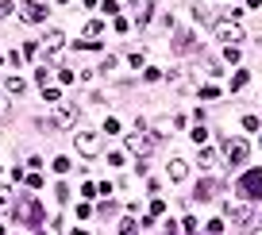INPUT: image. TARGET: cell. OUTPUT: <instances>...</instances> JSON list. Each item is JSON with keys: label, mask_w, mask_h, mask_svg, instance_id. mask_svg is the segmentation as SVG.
Listing matches in <instances>:
<instances>
[{"label": "cell", "mask_w": 262, "mask_h": 235, "mask_svg": "<svg viewBox=\"0 0 262 235\" xmlns=\"http://www.w3.org/2000/svg\"><path fill=\"white\" fill-rule=\"evenodd\" d=\"M212 35L220 39V43H227V46H239L243 43V27H239V19H231V16H224V19H216V27H212Z\"/></svg>", "instance_id": "obj_1"}, {"label": "cell", "mask_w": 262, "mask_h": 235, "mask_svg": "<svg viewBox=\"0 0 262 235\" xmlns=\"http://www.w3.org/2000/svg\"><path fill=\"white\" fill-rule=\"evenodd\" d=\"M247 143L243 139H224V162H231V166H243L247 162Z\"/></svg>", "instance_id": "obj_2"}, {"label": "cell", "mask_w": 262, "mask_h": 235, "mask_svg": "<svg viewBox=\"0 0 262 235\" xmlns=\"http://www.w3.org/2000/svg\"><path fill=\"white\" fill-rule=\"evenodd\" d=\"M73 147L85 158H93L96 150H100V135H96V131H77V135H73Z\"/></svg>", "instance_id": "obj_3"}, {"label": "cell", "mask_w": 262, "mask_h": 235, "mask_svg": "<svg viewBox=\"0 0 262 235\" xmlns=\"http://www.w3.org/2000/svg\"><path fill=\"white\" fill-rule=\"evenodd\" d=\"M239 193H243V197H254V200H258V197H262V170H247L243 181H239Z\"/></svg>", "instance_id": "obj_4"}, {"label": "cell", "mask_w": 262, "mask_h": 235, "mask_svg": "<svg viewBox=\"0 0 262 235\" xmlns=\"http://www.w3.org/2000/svg\"><path fill=\"white\" fill-rule=\"evenodd\" d=\"M19 16H23L27 23H43V19H46V8L39 4V0H19Z\"/></svg>", "instance_id": "obj_5"}, {"label": "cell", "mask_w": 262, "mask_h": 235, "mask_svg": "<svg viewBox=\"0 0 262 235\" xmlns=\"http://www.w3.org/2000/svg\"><path fill=\"white\" fill-rule=\"evenodd\" d=\"M127 150H131V154H139V158H147L150 150H154V143H150V135L135 131V135H127Z\"/></svg>", "instance_id": "obj_6"}, {"label": "cell", "mask_w": 262, "mask_h": 235, "mask_svg": "<svg viewBox=\"0 0 262 235\" xmlns=\"http://www.w3.org/2000/svg\"><path fill=\"white\" fill-rule=\"evenodd\" d=\"M50 120H54V127L66 131V127H73V120H77V108H73V105H58Z\"/></svg>", "instance_id": "obj_7"}, {"label": "cell", "mask_w": 262, "mask_h": 235, "mask_svg": "<svg viewBox=\"0 0 262 235\" xmlns=\"http://www.w3.org/2000/svg\"><path fill=\"white\" fill-rule=\"evenodd\" d=\"M16 216H23L27 224H43V208H39L35 200H23V204L16 208Z\"/></svg>", "instance_id": "obj_8"}, {"label": "cell", "mask_w": 262, "mask_h": 235, "mask_svg": "<svg viewBox=\"0 0 262 235\" xmlns=\"http://www.w3.org/2000/svg\"><path fill=\"white\" fill-rule=\"evenodd\" d=\"M166 174H170V181H185V174H189V166H185L181 158H170Z\"/></svg>", "instance_id": "obj_9"}, {"label": "cell", "mask_w": 262, "mask_h": 235, "mask_svg": "<svg viewBox=\"0 0 262 235\" xmlns=\"http://www.w3.org/2000/svg\"><path fill=\"white\" fill-rule=\"evenodd\" d=\"M227 216L235 220L239 227H247V224H251V208H247V204H235V208H227Z\"/></svg>", "instance_id": "obj_10"}, {"label": "cell", "mask_w": 262, "mask_h": 235, "mask_svg": "<svg viewBox=\"0 0 262 235\" xmlns=\"http://www.w3.org/2000/svg\"><path fill=\"white\" fill-rule=\"evenodd\" d=\"M62 43H66V35H62L58 27H54L50 35H46V54H50V58H54V50H58V46H62Z\"/></svg>", "instance_id": "obj_11"}, {"label": "cell", "mask_w": 262, "mask_h": 235, "mask_svg": "<svg viewBox=\"0 0 262 235\" xmlns=\"http://www.w3.org/2000/svg\"><path fill=\"white\" fill-rule=\"evenodd\" d=\"M197 166H201V170H212V166H216V154H212V150H197Z\"/></svg>", "instance_id": "obj_12"}, {"label": "cell", "mask_w": 262, "mask_h": 235, "mask_svg": "<svg viewBox=\"0 0 262 235\" xmlns=\"http://www.w3.org/2000/svg\"><path fill=\"white\" fill-rule=\"evenodd\" d=\"M4 89H8V93H16V96H19V93H23L27 85H23V77H8V81H4Z\"/></svg>", "instance_id": "obj_13"}, {"label": "cell", "mask_w": 262, "mask_h": 235, "mask_svg": "<svg viewBox=\"0 0 262 235\" xmlns=\"http://www.w3.org/2000/svg\"><path fill=\"white\" fill-rule=\"evenodd\" d=\"M100 31H104V23H100V19H89V23H85V35H89V39H96Z\"/></svg>", "instance_id": "obj_14"}, {"label": "cell", "mask_w": 262, "mask_h": 235, "mask_svg": "<svg viewBox=\"0 0 262 235\" xmlns=\"http://www.w3.org/2000/svg\"><path fill=\"white\" fill-rule=\"evenodd\" d=\"M212 193H216V185H212V181H201V185H197V197H201V200H208Z\"/></svg>", "instance_id": "obj_15"}, {"label": "cell", "mask_w": 262, "mask_h": 235, "mask_svg": "<svg viewBox=\"0 0 262 235\" xmlns=\"http://www.w3.org/2000/svg\"><path fill=\"white\" fill-rule=\"evenodd\" d=\"M127 62L131 66H143V62H147V50H127Z\"/></svg>", "instance_id": "obj_16"}, {"label": "cell", "mask_w": 262, "mask_h": 235, "mask_svg": "<svg viewBox=\"0 0 262 235\" xmlns=\"http://www.w3.org/2000/svg\"><path fill=\"white\" fill-rule=\"evenodd\" d=\"M247 85V70H235V77H231V89H243Z\"/></svg>", "instance_id": "obj_17"}, {"label": "cell", "mask_w": 262, "mask_h": 235, "mask_svg": "<svg viewBox=\"0 0 262 235\" xmlns=\"http://www.w3.org/2000/svg\"><path fill=\"white\" fill-rule=\"evenodd\" d=\"M224 58H227V62H231V66H235V62H239V58H243V54H239V46H227V50H224Z\"/></svg>", "instance_id": "obj_18"}, {"label": "cell", "mask_w": 262, "mask_h": 235, "mask_svg": "<svg viewBox=\"0 0 262 235\" xmlns=\"http://www.w3.org/2000/svg\"><path fill=\"white\" fill-rule=\"evenodd\" d=\"M120 235H139V231H135V220H123V224H120Z\"/></svg>", "instance_id": "obj_19"}, {"label": "cell", "mask_w": 262, "mask_h": 235, "mask_svg": "<svg viewBox=\"0 0 262 235\" xmlns=\"http://www.w3.org/2000/svg\"><path fill=\"white\" fill-rule=\"evenodd\" d=\"M100 8H104L108 16H120V4H116V0H104V4H100Z\"/></svg>", "instance_id": "obj_20"}, {"label": "cell", "mask_w": 262, "mask_h": 235, "mask_svg": "<svg viewBox=\"0 0 262 235\" xmlns=\"http://www.w3.org/2000/svg\"><path fill=\"white\" fill-rule=\"evenodd\" d=\"M23 181H27V189H39V185H43V177H39V174H27Z\"/></svg>", "instance_id": "obj_21"}, {"label": "cell", "mask_w": 262, "mask_h": 235, "mask_svg": "<svg viewBox=\"0 0 262 235\" xmlns=\"http://www.w3.org/2000/svg\"><path fill=\"white\" fill-rule=\"evenodd\" d=\"M35 81H39V85H50V70H46V66H43V70L35 73Z\"/></svg>", "instance_id": "obj_22"}, {"label": "cell", "mask_w": 262, "mask_h": 235, "mask_svg": "<svg viewBox=\"0 0 262 235\" xmlns=\"http://www.w3.org/2000/svg\"><path fill=\"white\" fill-rule=\"evenodd\" d=\"M243 127L247 131H258V116H243Z\"/></svg>", "instance_id": "obj_23"}, {"label": "cell", "mask_w": 262, "mask_h": 235, "mask_svg": "<svg viewBox=\"0 0 262 235\" xmlns=\"http://www.w3.org/2000/svg\"><path fill=\"white\" fill-rule=\"evenodd\" d=\"M204 231H208V235H220V231H224V224H220V220H208V227H204Z\"/></svg>", "instance_id": "obj_24"}, {"label": "cell", "mask_w": 262, "mask_h": 235, "mask_svg": "<svg viewBox=\"0 0 262 235\" xmlns=\"http://www.w3.org/2000/svg\"><path fill=\"white\" fill-rule=\"evenodd\" d=\"M8 116H12V105L4 100V96H0V120H8Z\"/></svg>", "instance_id": "obj_25"}, {"label": "cell", "mask_w": 262, "mask_h": 235, "mask_svg": "<svg viewBox=\"0 0 262 235\" xmlns=\"http://www.w3.org/2000/svg\"><path fill=\"white\" fill-rule=\"evenodd\" d=\"M12 8H16L12 0H0V16H12Z\"/></svg>", "instance_id": "obj_26"}, {"label": "cell", "mask_w": 262, "mask_h": 235, "mask_svg": "<svg viewBox=\"0 0 262 235\" xmlns=\"http://www.w3.org/2000/svg\"><path fill=\"white\" fill-rule=\"evenodd\" d=\"M8 200H12V189H0V208H4Z\"/></svg>", "instance_id": "obj_27"}, {"label": "cell", "mask_w": 262, "mask_h": 235, "mask_svg": "<svg viewBox=\"0 0 262 235\" xmlns=\"http://www.w3.org/2000/svg\"><path fill=\"white\" fill-rule=\"evenodd\" d=\"M73 235H89V231H81V227H77V231H73Z\"/></svg>", "instance_id": "obj_28"}, {"label": "cell", "mask_w": 262, "mask_h": 235, "mask_svg": "<svg viewBox=\"0 0 262 235\" xmlns=\"http://www.w3.org/2000/svg\"><path fill=\"white\" fill-rule=\"evenodd\" d=\"M254 235H262V227H258V231H254Z\"/></svg>", "instance_id": "obj_29"}, {"label": "cell", "mask_w": 262, "mask_h": 235, "mask_svg": "<svg viewBox=\"0 0 262 235\" xmlns=\"http://www.w3.org/2000/svg\"><path fill=\"white\" fill-rule=\"evenodd\" d=\"M258 143H262V135H258Z\"/></svg>", "instance_id": "obj_30"}, {"label": "cell", "mask_w": 262, "mask_h": 235, "mask_svg": "<svg viewBox=\"0 0 262 235\" xmlns=\"http://www.w3.org/2000/svg\"><path fill=\"white\" fill-rule=\"evenodd\" d=\"M201 235H208V231H201Z\"/></svg>", "instance_id": "obj_31"}]
</instances>
